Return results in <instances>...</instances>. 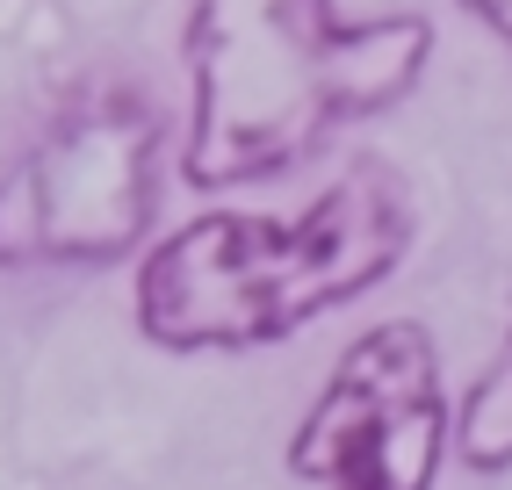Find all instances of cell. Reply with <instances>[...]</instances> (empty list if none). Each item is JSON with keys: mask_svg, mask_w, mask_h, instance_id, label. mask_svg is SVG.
<instances>
[{"mask_svg": "<svg viewBox=\"0 0 512 490\" xmlns=\"http://www.w3.org/2000/svg\"><path fill=\"white\" fill-rule=\"evenodd\" d=\"M455 404L419 318H383L339 346L311 411L289 433V476L318 490H440Z\"/></svg>", "mask_w": 512, "mask_h": 490, "instance_id": "obj_4", "label": "cell"}, {"mask_svg": "<svg viewBox=\"0 0 512 490\" xmlns=\"http://www.w3.org/2000/svg\"><path fill=\"white\" fill-rule=\"evenodd\" d=\"M159 109L138 87H87L0 166V274L109 267L159 217Z\"/></svg>", "mask_w": 512, "mask_h": 490, "instance_id": "obj_3", "label": "cell"}, {"mask_svg": "<svg viewBox=\"0 0 512 490\" xmlns=\"http://www.w3.org/2000/svg\"><path fill=\"white\" fill-rule=\"evenodd\" d=\"M188 188H246L296 173L339 130L412 101L433 58V22L339 15V0H195L188 29Z\"/></svg>", "mask_w": 512, "mask_h": 490, "instance_id": "obj_1", "label": "cell"}, {"mask_svg": "<svg viewBox=\"0 0 512 490\" xmlns=\"http://www.w3.org/2000/svg\"><path fill=\"white\" fill-rule=\"evenodd\" d=\"M455 8H462L469 22H484L491 37H498V44L512 51V0H455Z\"/></svg>", "mask_w": 512, "mask_h": 490, "instance_id": "obj_6", "label": "cell"}, {"mask_svg": "<svg viewBox=\"0 0 512 490\" xmlns=\"http://www.w3.org/2000/svg\"><path fill=\"white\" fill-rule=\"evenodd\" d=\"M455 454H462V469H476V476H505L512 469V325L498 339V354L484 361V375L462 390Z\"/></svg>", "mask_w": 512, "mask_h": 490, "instance_id": "obj_5", "label": "cell"}, {"mask_svg": "<svg viewBox=\"0 0 512 490\" xmlns=\"http://www.w3.org/2000/svg\"><path fill=\"white\" fill-rule=\"evenodd\" d=\"M419 202L390 159H354L289 217L224 209L138 260V332L166 354H253L332 318L412 260Z\"/></svg>", "mask_w": 512, "mask_h": 490, "instance_id": "obj_2", "label": "cell"}]
</instances>
